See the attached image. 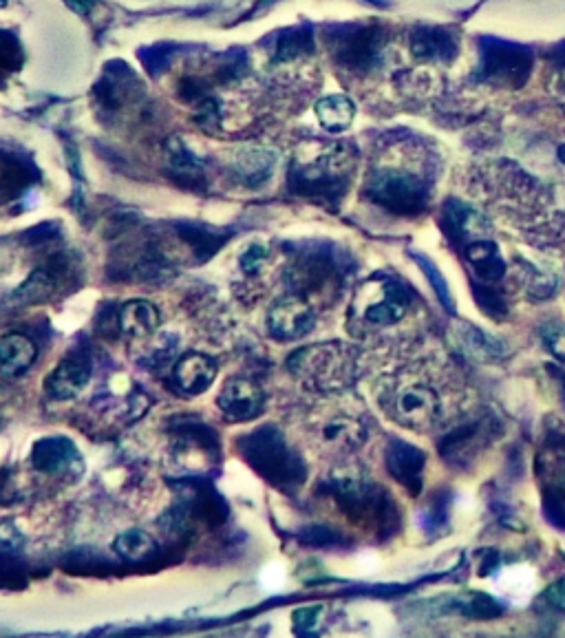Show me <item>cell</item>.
<instances>
[{"mask_svg":"<svg viewBox=\"0 0 565 638\" xmlns=\"http://www.w3.org/2000/svg\"><path fill=\"white\" fill-rule=\"evenodd\" d=\"M265 261H268V250H265L263 246H252V248H248V250H245V252L241 254V259H239L241 270H243L245 274H250V276L259 274Z\"/></svg>","mask_w":565,"mask_h":638,"instance_id":"e0dca14e","label":"cell"},{"mask_svg":"<svg viewBox=\"0 0 565 638\" xmlns=\"http://www.w3.org/2000/svg\"><path fill=\"white\" fill-rule=\"evenodd\" d=\"M159 321V310L146 299H133L126 301L120 307V314H117V325H120L122 334L129 338H148L157 332Z\"/></svg>","mask_w":565,"mask_h":638,"instance_id":"30bf717a","label":"cell"},{"mask_svg":"<svg viewBox=\"0 0 565 638\" xmlns=\"http://www.w3.org/2000/svg\"><path fill=\"white\" fill-rule=\"evenodd\" d=\"M38 356L34 340L25 334L9 332L0 336V374L3 376H20L27 371Z\"/></svg>","mask_w":565,"mask_h":638,"instance_id":"8fae6325","label":"cell"},{"mask_svg":"<svg viewBox=\"0 0 565 638\" xmlns=\"http://www.w3.org/2000/svg\"><path fill=\"white\" fill-rule=\"evenodd\" d=\"M67 3V7L69 9H73V12L76 14H80V16H87L91 9L95 7V3H98V0H65Z\"/></svg>","mask_w":565,"mask_h":638,"instance_id":"ac0fdd59","label":"cell"},{"mask_svg":"<svg viewBox=\"0 0 565 638\" xmlns=\"http://www.w3.org/2000/svg\"><path fill=\"white\" fill-rule=\"evenodd\" d=\"M409 307L407 292L398 285H373L371 294L362 301L360 318L371 327H393L407 318Z\"/></svg>","mask_w":565,"mask_h":638,"instance_id":"5b68a950","label":"cell"},{"mask_svg":"<svg viewBox=\"0 0 565 638\" xmlns=\"http://www.w3.org/2000/svg\"><path fill=\"white\" fill-rule=\"evenodd\" d=\"M373 396L393 424L431 435L462 416L468 389L462 371L444 349L415 336L391 347L385 367L373 382Z\"/></svg>","mask_w":565,"mask_h":638,"instance_id":"6da1fadb","label":"cell"},{"mask_svg":"<svg viewBox=\"0 0 565 638\" xmlns=\"http://www.w3.org/2000/svg\"><path fill=\"white\" fill-rule=\"evenodd\" d=\"M113 550L126 561H142L155 550V541L144 530H126L115 537Z\"/></svg>","mask_w":565,"mask_h":638,"instance_id":"5bb4252c","label":"cell"},{"mask_svg":"<svg viewBox=\"0 0 565 638\" xmlns=\"http://www.w3.org/2000/svg\"><path fill=\"white\" fill-rule=\"evenodd\" d=\"M217 404L226 418L234 422H248L261 413L265 396L263 389L254 380L234 376L226 380V385L221 387Z\"/></svg>","mask_w":565,"mask_h":638,"instance_id":"8992f818","label":"cell"},{"mask_svg":"<svg viewBox=\"0 0 565 638\" xmlns=\"http://www.w3.org/2000/svg\"><path fill=\"white\" fill-rule=\"evenodd\" d=\"M73 462H78V455L69 442L62 440H45L34 451V464L42 473H62Z\"/></svg>","mask_w":565,"mask_h":638,"instance_id":"4fadbf2b","label":"cell"},{"mask_svg":"<svg viewBox=\"0 0 565 638\" xmlns=\"http://www.w3.org/2000/svg\"><path fill=\"white\" fill-rule=\"evenodd\" d=\"M532 583H535V577H532V572H528L526 568L506 570L497 579L499 590L506 592L508 597H513V599L528 597V594L532 592Z\"/></svg>","mask_w":565,"mask_h":638,"instance_id":"9a60e30c","label":"cell"},{"mask_svg":"<svg viewBox=\"0 0 565 638\" xmlns=\"http://www.w3.org/2000/svg\"><path fill=\"white\" fill-rule=\"evenodd\" d=\"M239 168H241V173L248 175L250 179L263 177V175L270 173L272 157L268 153H263V151H250V153H245L241 157Z\"/></svg>","mask_w":565,"mask_h":638,"instance_id":"2e32d148","label":"cell"},{"mask_svg":"<svg viewBox=\"0 0 565 638\" xmlns=\"http://www.w3.org/2000/svg\"><path fill=\"white\" fill-rule=\"evenodd\" d=\"M175 385L190 393V396H199L212 387V382L217 378V363L206 354H186L177 360L173 369Z\"/></svg>","mask_w":565,"mask_h":638,"instance_id":"ba28073f","label":"cell"},{"mask_svg":"<svg viewBox=\"0 0 565 638\" xmlns=\"http://www.w3.org/2000/svg\"><path fill=\"white\" fill-rule=\"evenodd\" d=\"M7 5V0H0V7H5Z\"/></svg>","mask_w":565,"mask_h":638,"instance_id":"d6986e66","label":"cell"},{"mask_svg":"<svg viewBox=\"0 0 565 638\" xmlns=\"http://www.w3.org/2000/svg\"><path fill=\"white\" fill-rule=\"evenodd\" d=\"M371 193L382 204L407 210L420 204L426 188L418 175L404 173V170H385L371 182Z\"/></svg>","mask_w":565,"mask_h":638,"instance_id":"52a82bcc","label":"cell"},{"mask_svg":"<svg viewBox=\"0 0 565 638\" xmlns=\"http://www.w3.org/2000/svg\"><path fill=\"white\" fill-rule=\"evenodd\" d=\"M287 369L303 380L307 387L336 393L349 387L356 371V356L340 343L329 345H309L298 349L287 360Z\"/></svg>","mask_w":565,"mask_h":638,"instance_id":"7a4b0ae2","label":"cell"},{"mask_svg":"<svg viewBox=\"0 0 565 638\" xmlns=\"http://www.w3.org/2000/svg\"><path fill=\"white\" fill-rule=\"evenodd\" d=\"M314 427L321 449L336 457L358 453L371 435L367 420L360 416V411H354L347 404H336V407L325 411Z\"/></svg>","mask_w":565,"mask_h":638,"instance_id":"3957f363","label":"cell"},{"mask_svg":"<svg viewBox=\"0 0 565 638\" xmlns=\"http://www.w3.org/2000/svg\"><path fill=\"white\" fill-rule=\"evenodd\" d=\"M314 327V310L301 296L287 294L276 301L268 312V329L270 334L287 343V340H298L312 332Z\"/></svg>","mask_w":565,"mask_h":638,"instance_id":"277c9868","label":"cell"},{"mask_svg":"<svg viewBox=\"0 0 565 638\" xmlns=\"http://www.w3.org/2000/svg\"><path fill=\"white\" fill-rule=\"evenodd\" d=\"M91 367L87 360L82 358H65L62 363L51 371L45 387L51 398L56 400H69L89 385Z\"/></svg>","mask_w":565,"mask_h":638,"instance_id":"9c48e42d","label":"cell"},{"mask_svg":"<svg viewBox=\"0 0 565 638\" xmlns=\"http://www.w3.org/2000/svg\"><path fill=\"white\" fill-rule=\"evenodd\" d=\"M316 118L325 131L343 133L356 118V106L347 95H327L316 104Z\"/></svg>","mask_w":565,"mask_h":638,"instance_id":"7c38bea8","label":"cell"}]
</instances>
